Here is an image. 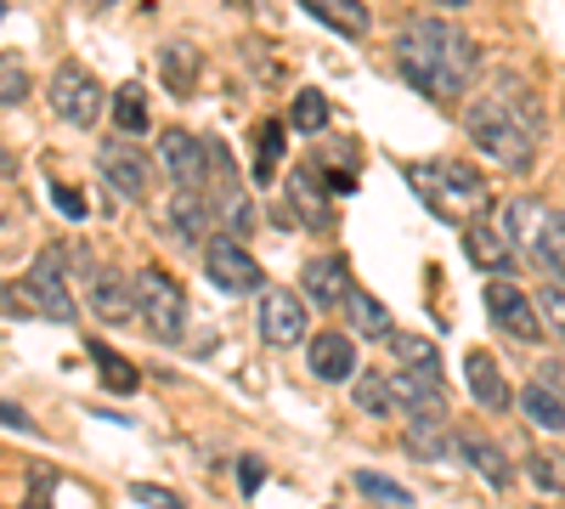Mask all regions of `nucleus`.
Listing matches in <instances>:
<instances>
[{"label":"nucleus","mask_w":565,"mask_h":509,"mask_svg":"<svg viewBox=\"0 0 565 509\" xmlns=\"http://www.w3.org/2000/svg\"><path fill=\"white\" fill-rule=\"evenodd\" d=\"M396 68L413 91L424 97H463L469 79H476V40H469L458 23H441V18H407L396 29Z\"/></svg>","instance_id":"f257e3e1"},{"label":"nucleus","mask_w":565,"mask_h":509,"mask_svg":"<svg viewBox=\"0 0 565 509\" xmlns=\"http://www.w3.org/2000/svg\"><path fill=\"white\" fill-rule=\"evenodd\" d=\"M469 136L487 159H498L503 170H526L537 142H543V108L521 79H498L487 97L469 108Z\"/></svg>","instance_id":"f03ea898"},{"label":"nucleus","mask_w":565,"mask_h":509,"mask_svg":"<svg viewBox=\"0 0 565 509\" xmlns=\"http://www.w3.org/2000/svg\"><path fill=\"white\" fill-rule=\"evenodd\" d=\"M413 188L430 199V210H436L441 221H469V215L487 204V181L469 170V165H458V159L418 165V170H413Z\"/></svg>","instance_id":"7ed1b4c3"},{"label":"nucleus","mask_w":565,"mask_h":509,"mask_svg":"<svg viewBox=\"0 0 565 509\" xmlns=\"http://www.w3.org/2000/svg\"><path fill=\"white\" fill-rule=\"evenodd\" d=\"M130 284H136V311H141V322H148L159 340H181V335H186V295H181L175 277L159 272V266H141Z\"/></svg>","instance_id":"20e7f679"},{"label":"nucleus","mask_w":565,"mask_h":509,"mask_svg":"<svg viewBox=\"0 0 565 509\" xmlns=\"http://www.w3.org/2000/svg\"><path fill=\"white\" fill-rule=\"evenodd\" d=\"M215 159H221V153L204 142V136H193V130H164V136H159V165H164V176H175V188L204 193Z\"/></svg>","instance_id":"39448f33"},{"label":"nucleus","mask_w":565,"mask_h":509,"mask_svg":"<svg viewBox=\"0 0 565 509\" xmlns=\"http://www.w3.org/2000/svg\"><path fill=\"white\" fill-rule=\"evenodd\" d=\"M487 317L498 322L509 340H526V346H532V340L543 335V311H537V300L521 295V284H509V277H492V284H487Z\"/></svg>","instance_id":"423d86ee"},{"label":"nucleus","mask_w":565,"mask_h":509,"mask_svg":"<svg viewBox=\"0 0 565 509\" xmlns=\"http://www.w3.org/2000/svg\"><path fill=\"white\" fill-rule=\"evenodd\" d=\"M29 295L40 300L45 317H57V322L74 317V295H68V250H63V244H45V250L34 255V266H29Z\"/></svg>","instance_id":"0eeeda50"},{"label":"nucleus","mask_w":565,"mask_h":509,"mask_svg":"<svg viewBox=\"0 0 565 509\" xmlns=\"http://www.w3.org/2000/svg\"><path fill=\"white\" fill-rule=\"evenodd\" d=\"M103 85L97 79H90L85 68H74V63H63L57 74H52V108L68 119V125H79V130H90V125H97L103 119Z\"/></svg>","instance_id":"6e6552de"},{"label":"nucleus","mask_w":565,"mask_h":509,"mask_svg":"<svg viewBox=\"0 0 565 509\" xmlns=\"http://www.w3.org/2000/svg\"><path fill=\"white\" fill-rule=\"evenodd\" d=\"M260 335L266 346H300L311 335V311L295 289H266L260 295Z\"/></svg>","instance_id":"1a4fd4ad"},{"label":"nucleus","mask_w":565,"mask_h":509,"mask_svg":"<svg viewBox=\"0 0 565 509\" xmlns=\"http://www.w3.org/2000/svg\"><path fill=\"white\" fill-rule=\"evenodd\" d=\"M204 272H210V284H221L232 295L260 289V266H255V255L238 238H210L204 244Z\"/></svg>","instance_id":"9d476101"},{"label":"nucleus","mask_w":565,"mask_h":509,"mask_svg":"<svg viewBox=\"0 0 565 509\" xmlns=\"http://www.w3.org/2000/svg\"><path fill=\"white\" fill-rule=\"evenodd\" d=\"M391 385H396V407H407L413 420H441V407H447L441 368H402Z\"/></svg>","instance_id":"9b49d317"},{"label":"nucleus","mask_w":565,"mask_h":509,"mask_svg":"<svg viewBox=\"0 0 565 509\" xmlns=\"http://www.w3.org/2000/svg\"><path fill=\"white\" fill-rule=\"evenodd\" d=\"M311 357V374L322 380V385H340V380H356V340L351 335H340V329H322V335H311V346H306Z\"/></svg>","instance_id":"f8f14e48"},{"label":"nucleus","mask_w":565,"mask_h":509,"mask_svg":"<svg viewBox=\"0 0 565 509\" xmlns=\"http://www.w3.org/2000/svg\"><path fill=\"white\" fill-rule=\"evenodd\" d=\"M463 380H469V396H476L487 413H509L514 407V391H509V380H503V368H498V357L492 351H469L463 357Z\"/></svg>","instance_id":"ddd939ff"},{"label":"nucleus","mask_w":565,"mask_h":509,"mask_svg":"<svg viewBox=\"0 0 565 509\" xmlns=\"http://www.w3.org/2000/svg\"><path fill=\"white\" fill-rule=\"evenodd\" d=\"M85 289H90V311H97L103 322H130V311H136V284H125L119 272L85 266Z\"/></svg>","instance_id":"4468645a"},{"label":"nucleus","mask_w":565,"mask_h":509,"mask_svg":"<svg viewBox=\"0 0 565 509\" xmlns=\"http://www.w3.org/2000/svg\"><path fill=\"white\" fill-rule=\"evenodd\" d=\"M452 447H458V458L469 470H476L487 487H514V465H509V453L498 447V442H487V436H476V431H463V436H452Z\"/></svg>","instance_id":"2eb2a0df"},{"label":"nucleus","mask_w":565,"mask_h":509,"mask_svg":"<svg viewBox=\"0 0 565 509\" xmlns=\"http://www.w3.org/2000/svg\"><path fill=\"white\" fill-rule=\"evenodd\" d=\"M103 176H108V188L125 193V199H148V159H141L130 142H103L97 153Z\"/></svg>","instance_id":"dca6fc26"},{"label":"nucleus","mask_w":565,"mask_h":509,"mask_svg":"<svg viewBox=\"0 0 565 509\" xmlns=\"http://www.w3.org/2000/svg\"><path fill=\"white\" fill-rule=\"evenodd\" d=\"M351 266L340 261V255H317L311 266H306V300H317V306H345L351 300Z\"/></svg>","instance_id":"f3484780"},{"label":"nucleus","mask_w":565,"mask_h":509,"mask_svg":"<svg viewBox=\"0 0 565 509\" xmlns=\"http://www.w3.org/2000/svg\"><path fill=\"white\" fill-rule=\"evenodd\" d=\"M164 215H170V233H175L181 244H204V233H210V199H204V193L181 188Z\"/></svg>","instance_id":"a211bd4d"},{"label":"nucleus","mask_w":565,"mask_h":509,"mask_svg":"<svg viewBox=\"0 0 565 509\" xmlns=\"http://www.w3.org/2000/svg\"><path fill=\"white\" fill-rule=\"evenodd\" d=\"M300 7H306L311 18H322L328 29L351 34V40H362V34L373 29V18H367V7H362V0H300Z\"/></svg>","instance_id":"6ab92c4d"},{"label":"nucleus","mask_w":565,"mask_h":509,"mask_svg":"<svg viewBox=\"0 0 565 509\" xmlns=\"http://www.w3.org/2000/svg\"><path fill=\"white\" fill-rule=\"evenodd\" d=\"M463 255L476 261V266H487V272H498V277L514 266V250L492 233V226H481V221H476V226H463Z\"/></svg>","instance_id":"aec40b11"},{"label":"nucleus","mask_w":565,"mask_h":509,"mask_svg":"<svg viewBox=\"0 0 565 509\" xmlns=\"http://www.w3.org/2000/svg\"><path fill=\"white\" fill-rule=\"evenodd\" d=\"M345 317H351V329L356 335H367V340H391L396 329H391V311L373 300L367 289H351V300H345Z\"/></svg>","instance_id":"412c9836"},{"label":"nucleus","mask_w":565,"mask_h":509,"mask_svg":"<svg viewBox=\"0 0 565 509\" xmlns=\"http://www.w3.org/2000/svg\"><path fill=\"white\" fill-rule=\"evenodd\" d=\"M543 221H548V210H543L537 199H509V204H503V233H509L514 244H532V250H537Z\"/></svg>","instance_id":"4be33fe9"},{"label":"nucleus","mask_w":565,"mask_h":509,"mask_svg":"<svg viewBox=\"0 0 565 509\" xmlns=\"http://www.w3.org/2000/svg\"><path fill=\"white\" fill-rule=\"evenodd\" d=\"M159 63H164V74H170V91H175V97H186V91H193V79H199L193 40H170L164 52H159Z\"/></svg>","instance_id":"5701e85b"},{"label":"nucleus","mask_w":565,"mask_h":509,"mask_svg":"<svg viewBox=\"0 0 565 509\" xmlns=\"http://www.w3.org/2000/svg\"><path fill=\"white\" fill-rule=\"evenodd\" d=\"M311 176L317 170H289V199L306 210V226H317V233H322V226H334V210H328V199L311 188Z\"/></svg>","instance_id":"b1692460"},{"label":"nucleus","mask_w":565,"mask_h":509,"mask_svg":"<svg viewBox=\"0 0 565 509\" xmlns=\"http://www.w3.org/2000/svg\"><path fill=\"white\" fill-rule=\"evenodd\" d=\"M114 125H119L125 136L153 130V125H148V91H141L136 79H130V85H119V97H114Z\"/></svg>","instance_id":"393cba45"},{"label":"nucleus","mask_w":565,"mask_h":509,"mask_svg":"<svg viewBox=\"0 0 565 509\" xmlns=\"http://www.w3.org/2000/svg\"><path fill=\"white\" fill-rule=\"evenodd\" d=\"M521 413H526L532 425H543V431H565V402L548 385H526L521 391Z\"/></svg>","instance_id":"a878e982"},{"label":"nucleus","mask_w":565,"mask_h":509,"mask_svg":"<svg viewBox=\"0 0 565 509\" xmlns=\"http://www.w3.org/2000/svg\"><path fill=\"white\" fill-rule=\"evenodd\" d=\"M526 476L537 481V492L565 498V453H559V447H537V453L526 458Z\"/></svg>","instance_id":"bb28decb"},{"label":"nucleus","mask_w":565,"mask_h":509,"mask_svg":"<svg viewBox=\"0 0 565 509\" xmlns=\"http://www.w3.org/2000/svg\"><path fill=\"white\" fill-rule=\"evenodd\" d=\"M351 487H356L362 498H373V503H391V509H413V492H407L402 481L380 476V470H356V476H351Z\"/></svg>","instance_id":"cd10ccee"},{"label":"nucleus","mask_w":565,"mask_h":509,"mask_svg":"<svg viewBox=\"0 0 565 509\" xmlns=\"http://www.w3.org/2000/svg\"><path fill=\"white\" fill-rule=\"evenodd\" d=\"M295 130H300V136H322V130H328V97H322L317 85L295 91Z\"/></svg>","instance_id":"c85d7f7f"},{"label":"nucleus","mask_w":565,"mask_h":509,"mask_svg":"<svg viewBox=\"0 0 565 509\" xmlns=\"http://www.w3.org/2000/svg\"><path fill=\"white\" fill-rule=\"evenodd\" d=\"M537 261L565 277V215H559V210L543 221V233H537Z\"/></svg>","instance_id":"c756f323"},{"label":"nucleus","mask_w":565,"mask_h":509,"mask_svg":"<svg viewBox=\"0 0 565 509\" xmlns=\"http://www.w3.org/2000/svg\"><path fill=\"white\" fill-rule=\"evenodd\" d=\"M356 402L362 413H396V385L385 374H356Z\"/></svg>","instance_id":"7c9ffc66"},{"label":"nucleus","mask_w":565,"mask_h":509,"mask_svg":"<svg viewBox=\"0 0 565 509\" xmlns=\"http://www.w3.org/2000/svg\"><path fill=\"white\" fill-rule=\"evenodd\" d=\"M447 436H441V420H413L407 425V453L413 458H441L447 447H441Z\"/></svg>","instance_id":"2f4dec72"},{"label":"nucleus","mask_w":565,"mask_h":509,"mask_svg":"<svg viewBox=\"0 0 565 509\" xmlns=\"http://www.w3.org/2000/svg\"><path fill=\"white\" fill-rule=\"evenodd\" d=\"M85 351L97 357V368H103V380H108L114 391H136V368H130V362H119V357H114V351H108L103 340H90Z\"/></svg>","instance_id":"473e14b6"},{"label":"nucleus","mask_w":565,"mask_h":509,"mask_svg":"<svg viewBox=\"0 0 565 509\" xmlns=\"http://www.w3.org/2000/svg\"><path fill=\"white\" fill-rule=\"evenodd\" d=\"M391 351L402 357V368H441L436 362V346L418 340V335H391Z\"/></svg>","instance_id":"72a5a7b5"},{"label":"nucleus","mask_w":565,"mask_h":509,"mask_svg":"<svg viewBox=\"0 0 565 509\" xmlns=\"http://www.w3.org/2000/svg\"><path fill=\"white\" fill-rule=\"evenodd\" d=\"M23 97H29V74H23L18 52H7V63H0V103H7V108H18Z\"/></svg>","instance_id":"f704fd0d"},{"label":"nucleus","mask_w":565,"mask_h":509,"mask_svg":"<svg viewBox=\"0 0 565 509\" xmlns=\"http://www.w3.org/2000/svg\"><path fill=\"white\" fill-rule=\"evenodd\" d=\"M277 159H282V125H266V130H260V159H255V181H271V176H277Z\"/></svg>","instance_id":"c9c22d12"},{"label":"nucleus","mask_w":565,"mask_h":509,"mask_svg":"<svg viewBox=\"0 0 565 509\" xmlns=\"http://www.w3.org/2000/svg\"><path fill=\"white\" fill-rule=\"evenodd\" d=\"M537 311H543V329H554V335L565 340V289H559V284H548V289L537 295Z\"/></svg>","instance_id":"e433bc0d"},{"label":"nucleus","mask_w":565,"mask_h":509,"mask_svg":"<svg viewBox=\"0 0 565 509\" xmlns=\"http://www.w3.org/2000/svg\"><path fill=\"white\" fill-rule=\"evenodd\" d=\"M52 204H57L68 221H85V199H79L74 188H63V181H52Z\"/></svg>","instance_id":"4c0bfd02"},{"label":"nucleus","mask_w":565,"mask_h":509,"mask_svg":"<svg viewBox=\"0 0 565 509\" xmlns=\"http://www.w3.org/2000/svg\"><path fill=\"white\" fill-rule=\"evenodd\" d=\"M130 492H136V498H141V503H148V509H186V503H181V498H170V492H164V487H148V481H141V487H130Z\"/></svg>","instance_id":"58836bf2"},{"label":"nucleus","mask_w":565,"mask_h":509,"mask_svg":"<svg viewBox=\"0 0 565 509\" xmlns=\"http://www.w3.org/2000/svg\"><path fill=\"white\" fill-rule=\"evenodd\" d=\"M0 420H7V431H23V436H34V420L18 407V402H0Z\"/></svg>","instance_id":"ea45409f"},{"label":"nucleus","mask_w":565,"mask_h":509,"mask_svg":"<svg viewBox=\"0 0 565 509\" xmlns=\"http://www.w3.org/2000/svg\"><path fill=\"white\" fill-rule=\"evenodd\" d=\"M537 385H548V391L565 402V368H559V362H543V380H537Z\"/></svg>","instance_id":"a19ab883"},{"label":"nucleus","mask_w":565,"mask_h":509,"mask_svg":"<svg viewBox=\"0 0 565 509\" xmlns=\"http://www.w3.org/2000/svg\"><path fill=\"white\" fill-rule=\"evenodd\" d=\"M238 481H244V492H255V487L266 481V465H255V458H244V465H238Z\"/></svg>","instance_id":"79ce46f5"},{"label":"nucleus","mask_w":565,"mask_h":509,"mask_svg":"<svg viewBox=\"0 0 565 509\" xmlns=\"http://www.w3.org/2000/svg\"><path fill=\"white\" fill-rule=\"evenodd\" d=\"M226 226H232V233H249V226H255V210L238 199V204H232V221H226Z\"/></svg>","instance_id":"37998d69"},{"label":"nucleus","mask_w":565,"mask_h":509,"mask_svg":"<svg viewBox=\"0 0 565 509\" xmlns=\"http://www.w3.org/2000/svg\"><path fill=\"white\" fill-rule=\"evenodd\" d=\"M430 7H469V0H430Z\"/></svg>","instance_id":"c03bdc74"}]
</instances>
